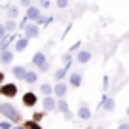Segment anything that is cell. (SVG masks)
<instances>
[{
    "label": "cell",
    "instance_id": "18",
    "mask_svg": "<svg viewBox=\"0 0 129 129\" xmlns=\"http://www.w3.org/2000/svg\"><path fill=\"white\" fill-rule=\"evenodd\" d=\"M25 72H27V69H25V67H21V64H15V67L12 69V74L17 78V80H23Z\"/></svg>",
    "mask_w": 129,
    "mask_h": 129
},
{
    "label": "cell",
    "instance_id": "16",
    "mask_svg": "<svg viewBox=\"0 0 129 129\" xmlns=\"http://www.w3.org/2000/svg\"><path fill=\"white\" fill-rule=\"evenodd\" d=\"M69 84L72 85V87H80V85H82V74L72 72V74L69 76Z\"/></svg>",
    "mask_w": 129,
    "mask_h": 129
},
{
    "label": "cell",
    "instance_id": "38",
    "mask_svg": "<svg viewBox=\"0 0 129 129\" xmlns=\"http://www.w3.org/2000/svg\"><path fill=\"white\" fill-rule=\"evenodd\" d=\"M97 129H106V127H105V125H97Z\"/></svg>",
    "mask_w": 129,
    "mask_h": 129
},
{
    "label": "cell",
    "instance_id": "31",
    "mask_svg": "<svg viewBox=\"0 0 129 129\" xmlns=\"http://www.w3.org/2000/svg\"><path fill=\"white\" fill-rule=\"evenodd\" d=\"M27 23H28V19H27V17L23 15V19H21L19 23H17V28H21V30H23V27H25V25H27Z\"/></svg>",
    "mask_w": 129,
    "mask_h": 129
},
{
    "label": "cell",
    "instance_id": "6",
    "mask_svg": "<svg viewBox=\"0 0 129 129\" xmlns=\"http://www.w3.org/2000/svg\"><path fill=\"white\" fill-rule=\"evenodd\" d=\"M28 42L30 40H27L25 36H19L15 42H13V53H23L25 49L28 48Z\"/></svg>",
    "mask_w": 129,
    "mask_h": 129
},
{
    "label": "cell",
    "instance_id": "24",
    "mask_svg": "<svg viewBox=\"0 0 129 129\" xmlns=\"http://www.w3.org/2000/svg\"><path fill=\"white\" fill-rule=\"evenodd\" d=\"M61 59H63V67H67V69H70V64H72V55H70V53H64L63 57H61Z\"/></svg>",
    "mask_w": 129,
    "mask_h": 129
},
{
    "label": "cell",
    "instance_id": "29",
    "mask_svg": "<svg viewBox=\"0 0 129 129\" xmlns=\"http://www.w3.org/2000/svg\"><path fill=\"white\" fill-rule=\"evenodd\" d=\"M48 70H49V63H48V61H46L44 64H40V67H38V72H48Z\"/></svg>",
    "mask_w": 129,
    "mask_h": 129
},
{
    "label": "cell",
    "instance_id": "22",
    "mask_svg": "<svg viewBox=\"0 0 129 129\" xmlns=\"http://www.w3.org/2000/svg\"><path fill=\"white\" fill-rule=\"evenodd\" d=\"M103 106H105V110H114L116 108V101H114V99H110V97H106L105 99V103H103Z\"/></svg>",
    "mask_w": 129,
    "mask_h": 129
},
{
    "label": "cell",
    "instance_id": "33",
    "mask_svg": "<svg viewBox=\"0 0 129 129\" xmlns=\"http://www.w3.org/2000/svg\"><path fill=\"white\" fill-rule=\"evenodd\" d=\"M108 84H110V78H108V76H105V80H103V85H105V89L108 87Z\"/></svg>",
    "mask_w": 129,
    "mask_h": 129
},
{
    "label": "cell",
    "instance_id": "20",
    "mask_svg": "<svg viewBox=\"0 0 129 129\" xmlns=\"http://www.w3.org/2000/svg\"><path fill=\"white\" fill-rule=\"evenodd\" d=\"M55 110H59V112H69V103L64 101V99H59V101H55Z\"/></svg>",
    "mask_w": 129,
    "mask_h": 129
},
{
    "label": "cell",
    "instance_id": "21",
    "mask_svg": "<svg viewBox=\"0 0 129 129\" xmlns=\"http://www.w3.org/2000/svg\"><path fill=\"white\" fill-rule=\"evenodd\" d=\"M40 93H42L44 97L53 95V85H51V84H42V85H40Z\"/></svg>",
    "mask_w": 129,
    "mask_h": 129
},
{
    "label": "cell",
    "instance_id": "27",
    "mask_svg": "<svg viewBox=\"0 0 129 129\" xmlns=\"http://www.w3.org/2000/svg\"><path fill=\"white\" fill-rule=\"evenodd\" d=\"M80 48H82V42L78 40V42H74V44H72V46L69 48V53H74V51H78Z\"/></svg>",
    "mask_w": 129,
    "mask_h": 129
},
{
    "label": "cell",
    "instance_id": "19",
    "mask_svg": "<svg viewBox=\"0 0 129 129\" xmlns=\"http://www.w3.org/2000/svg\"><path fill=\"white\" fill-rule=\"evenodd\" d=\"M67 74H69V69H67V67H61V69H57L55 72H53V78H55L57 82H63V78H67Z\"/></svg>",
    "mask_w": 129,
    "mask_h": 129
},
{
    "label": "cell",
    "instance_id": "26",
    "mask_svg": "<svg viewBox=\"0 0 129 129\" xmlns=\"http://www.w3.org/2000/svg\"><path fill=\"white\" fill-rule=\"evenodd\" d=\"M46 112H32V121H42Z\"/></svg>",
    "mask_w": 129,
    "mask_h": 129
},
{
    "label": "cell",
    "instance_id": "3",
    "mask_svg": "<svg viewBox=\"0 0 129 129\" xmlns=\"http://www.w3.org/2000/svg\"><path fill=\"white\" fill-rule=\"evenodd\" d=\"M0 95L8 97V99H13V97L17 95V85L13 84V82H10V84H0Z\"/></svg>",
    "mask_w": 129,
    "mask_h": 129
},
{
    "label": "cell",
    "instance_id": "39",
    "mask_svg": "<svg viewBox=\"0 0 129 129\" xmlns=\"http://www.w3.org/2000/svg\"><path fill=\"white\" fill-rule=\"evenodd\" d=\"M15 129H25V127H23V125H17V127H15Z\"/></svg>",
    "mask_w": 129,
    "mask_h": 129
},
{
    "label": "cell",
    "instance_id": "5",
    "mask_svg": "<svg viewBox=\"0 0 129 129\" xmlns=\"http://www.w3.org/2000/svg\"><path fill=\"white\" fill-rule=\"evenodd\" d=\"M19 38V34L17 32H12V34H6V36L0 38V51H4V49H8L10 46L13 44V42Z\"/></svg>",
    "mask_w": 129,
    "mask_h": 129
},
{
    "label": "cell",
    "instance_id": "4",
    "mask_svg": "<svg viewBox=\"0 0 129 129\" xmlns=\"http://www.w3.org/2000/svg\"><path fill=\"white\" fill-rule=\"evenodd\" d=\"M21 101H23V105L27 106V108H32V106H36V103H38V95L34 91H25Z\"/></svg>",
    "mask_w": 129,
    "mask_h": 129
},
{
    "label": "cell",
    "instance_id": "9",
    "mask_svg": "<svg viewBox=\"0 0 129 129\" xmlns=\"http://www.w3.org/2000/svg\"><path fill=\"white\" fill-rule=\"evenodd\" d=\"M89 61H91V51H89V49H78V53H76V63L85 64V63H89Z\"/></svg>",
    "mask_w": 129,
    "mask_h": 129
},
{
    "label": "cell",
    "instance_id": "17",
    "mask_svg": "<svg viewBox=\"0 0 129 129\" xmlns=\"http://www.w3.org/2000/svg\"><path fill=\"white\" fill-rule=\"evenodd\" d=\"M6 15H8V19H17L19 17V6H6Z\"/></svg>",
    "mask_w": 129,
    "mask_h": 129
},
{
    "label": "cell",
    "instance_id": "14",
    "mask_svg": "<svg viewBox=\"0 0 129 129\" xmlns=\"http://www.w3.org/2000/svg\"><path fill=\"white\" fill-rule=\"evenodd\" d=\"M23 82H27L28 85L36 84V82H38V72H34V70H27L25 76H23Z\"/></svg>",
    "mask_w": 129,
    "mask_h": 129
},
{
    "label": "cell",
    "instance_id": "36",
    "mask_svg": "<svg viewBox=\"0 0 129 129\" xmlns=\"http://www.w3.org/2000/svg\"><path fill=\"white\" fill-rule=\"evenodd\" d=\"M118 129H129V123H120V125H118Z\"/></svg>",
    "mask_w": 129,
    "mask_h": 129
},
{
    "label": "cell",
    "instance_id": "11",
    "mask_svg": "<svg viewBox=\"0 0 129 129\" xmlns=\"http://www.w3.org/2000/svg\"><path fill=\"white\" fill-rule=\"evenodd\" d=\"M42 106H44V112H53L55 110V99L51 95L44 97V101H42Z\"/></svg>",
    "mask_w": 129,
    "mask_h": 129
},
{
    "label": "cell",
    "instance_id": "23",
    "mask_svg": "<svg viewBox=\"0 0 129 129\" xmlns=\"http://www.w3.org/2000/svg\"><path fill=\"white\" fill-rule=\"evenodd\" d=\"M23 127L25 129H42L38 121H32V120H25L23 121Z\"/></svg>",
    "mask_w": 129,
    "mask_h": 129
},
{
    "label": "cell",
    "instance_id": "13",
    "mask_svg": "<svg viewBox=\"0 0 129 129\" xmlns=\"http://www.w3.org/2000/svg\"><path fill=\"white\" fill-rule=\"evenodd\" d=\"M78 118H82V120H89L91 118V110H89L87 103H82L80 108H78Z\"/></svg>",
    "mask_w": 129,
    "mask_h": 129
},
{
    "label": "cell",
    "instance_id": "10",
    "mask_svg": "<svg viewBox=\"0 0 129 129\" xmlns=\"http://www.w3.org/2000/svg\"><path fill=\"white\" fill-rule=\"evenodd\" d=\"M13 55H15V53H13L12 49H4V51H0V64L13 63Z\"/></svg>",
    "mask_w": 129,
    "mask_h": 129
},
{
    "label": "cell",
    "instance_id": "37",
    "mask_svg": "<svg viewBox=\"0 0 129 129\" xmlns=\"http://www.w3.org/2000/svg\"><path fill=\"white\" fill-rule=\"evenodd\" d=\"M4 78H6V74L2 72V70H0V84H4Z\"/></svg>",
    "mask_w": 129,
    "mask_h": 129
},
{
    "label": "cell",
    "instance_id": "25",
    "mask_svg": "<svg viewBox=\"0 0 129 129\" xmlns=\"http://www.w3.org/2000/svg\"><path fill=\"white\" fill-rule=\"evenodd\" d=\"M55 6L59 10H64V8H69V0H55Z\"/></svg>",
    "mask_w": 129,
    "mask_h": 129
},
{
    "label": "cell",
    "instance_id": "1",
    "mask_svg": "<svg viewBox=\"0 0 129 129\" xmlns=\"http://www.w3.org/2000/svg\"><path fill=\"white\" fill-rule=\"evenodd\" d=\"M0 114H2L8 121H13V123H19V121H21V112L12 105V103L0 105Z\"/></svg>",
    "mask_w": 129,
    "mask_h": 129
},
{
    "label": "cell",
    "instance_id": "8",
    "mask_svg": "<svg viewBox=\"0 0 129 129\" xmlns=\"http://www.w3.org/2000/svg\"><path fill=\"white\" fill-rule=\"evenodd\" d=\"M67 91H69V85L64 84V82H57V84H55V87H53V95H55V97H59V99H64Z\"/></svg>",
    "mask_w": 129,
    "mask_h": 129
},
{
    "label": "cell",
    "instance_id": "30",
    "mask_svg": "<svg viewBox=\"0 0 129 129\" xmlns=\"http://www.w3.org/2000/svg\"><path fill=\"white\" fill-rule=\"evenodd\" d=\"M0 129H12V123H10L8 120H4V121H0Z\"/></svg>",
    "mask_w": 129,
    "mask_h": 129
},
{
    "label": "cell",
    "instance_id": "7",
    "mask_svg": "<svg viewBox=\"0 0 129 129\" xmlns=\"http://www.w3.org/2000/svg\"><path fill=\"white\" fill-rule=\"evenodd\" d=\"M25 10H27L25 17H27V19L30 21V23H34V21H36L38 17L42 15V13H40V8H38V6H28V8H25Z\"/></svg>",
    "mask_w": 129,
    "mask_h": 129
},
{
    "label": "cell",
    "instance_id": "32",
    "mask_svg": "<svg viewBox=\"0 0 129 129\" xmlns=\"http://www.w3.org/2000/svg\"><path fill=\"white\" fill-rule=\"evenodd\" d=\"M19 6H23V8H28V6H32V0H19Z\"/></svg>",
    "mask_w": 129,
    "mask_h": 129
},
{
    "label": "cell",
    "instance_id": "40",
    "mask_svg": "<svg viewBox=\"0 0 129 129\" xmlns=\"http://www.w3.org/2000/svg\"><path fill=\"white\" fill-rule=\"evenodd\" d=\"M85 129H93V127H91V125H87V127H85Z\"/></svg>",
    "mask_w": 129,
    "mask_h": 129
},
{
    "label": "cell",
    "instance_id": "15",
    "mask_svg": "<svg viewBox=\"0 0 129 129\" xmlns=\"http://www.w3.org/2000/svg\"><path fill=\"white\" fill-rule=\"evenodd\" d=\"M2 25H4L6 34H12V32H15V30H17V23H15V19H6V23H2Z\"/></svg>",
    "mask_w": 129,
    "mask_h": 129
},
{
    "label": "cell",
    "instance_id": "34",
    "mask_svg": "<svg viewBox=\"0 0 129 129\" xmlns=\"http://www.w3.org/2000/svg\"><path fill=\"white\" fill-rule=\"evenodd\" d=\"M63 116H64V120H69V121H70V120H72V114H70V110H69V112H64V114H63Z\"/></svg>",
    "mask_w": 129,
    "mask_h": 129
},
{
    "label": "cell",
    "instance_id": "12",
    "mask_svg": "<svg viewBox=\"0 0 129 129\" xmlns=\"http://www.w3.org/2000/svg\"><path fill=\"white\" fill-rule=\"evenodd\" d=\"M46 61H48V59H46V53H44V51H36L34 55H32L30 63H32V64H34V67L38 69V67H40V64H44Z\"/></svg>",
    "mask_w": 129,
    "mask_h": 129
},
{
    "label": "cell",
    "instance_id": "2",
    "mask_svg": "<svg viewBox=\"0 0 129 129\" xmlns=\"http://www.w3.org/2000/svg\"><path fill=\"white\" fill-rule=\"evenodd\" d=\"M23 36L27 40H32V38H38L40 36V27L36 23H27L23 27Z\"/></svg>",
    "mask_w": 129,
    "mask_h": 129
},
{
    "label": "cell",
    "instance_id": "35",
    "mask_svg": "<svg viewBox=\"0 0 129 129\" xmlns=\"http://www.w3.org/2000/svg\"><path fill=\"white\" fill-rule=\"evenodd\" d=\"M2 36H6V30H4V25L0 23V38H2Z\"/></svg>",
    "mask_w": 129,
    "mask_h": 129
},
{
    "label": "cell",
    "instance_id": "28",
    "mask_svg": "<svg viewBox=\"0 0 129 129\" xmlns=\"http://www.w3.org/2000/svg\"><path fill=\"white\" fill-rule=\"evenodd\" d=\"M49 6H51V2H49V0H40V6H38V8H40V10H48Z\"/></svg>",
    "mask_w": 129,
    "mask_h": 129
}]
</instances>
